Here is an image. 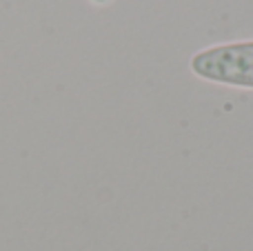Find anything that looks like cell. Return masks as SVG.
I'll list each match as a JSON object with an SVG mask.
<instances>
[{"instance_id": "1", "label": "cell", "mask_w": 253, "mask_h": 251, "mask_svg": "<svg viewBox=\"0 0 253 251\" xmlns=\"http://www.w3.org/2000/svg\"><path fill=\"white\" fill-rule=\"evenodd\" d=\"M191 69L211 83L253 89V40L205 49L193 56Z\"/></svg>"}, {"instance_id": "2", "label": "cell", "mask_w": 253, "mask_h": 251, "mask_svg": "<svg viewBox=\"0 0 253 251\" xmlns=\"http://www.w3.org/2000/svg\"><path fill=\"white\" fill-rule=\"evenodd\" d=\"M93 2H107V0H93Z\"/></svg>"}]
</instances>
